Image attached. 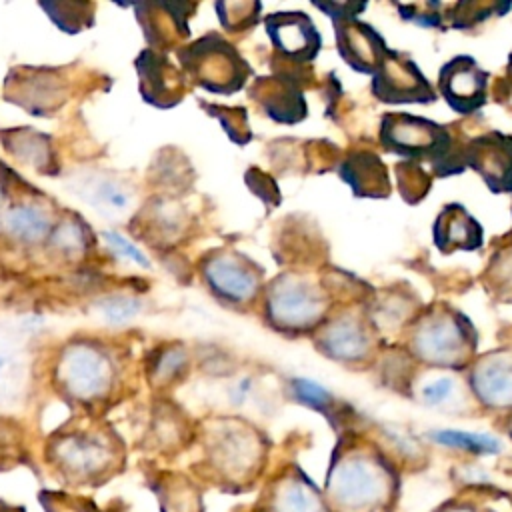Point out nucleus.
Listing matches in <instances>:
<instances>
[{
    "label": "nucleus",
    "instance_id": "f257e3e1",
    "mask_svg": "<svg viewBox=\"0 0 512 512\" xmlns=\"http://www.w3.org/2000/svg\"><path fill=\"white\" fill-rule=\"evenodd\" d=\"M380 144L416 164H430L432 172L440 178L462 174L464 146H456L452 132L428 118L406 114V112H386L380 118L378 130Z\"/></svg>",
    "mask_w": 512,
    "mask_h": 512
},
{
    "label": "nucleus",
    "instance_id": "f03ea898",
    "mask_svg": "<svg viewBox=\"0 0 512 512\" xmlns=\"http://www.w3.org/2000/svg\"><path fill=\"white\" fill-rule=\"evenodd\" d=\"M48 464L70 486H98L122 468L118 440L98 430H70L48 442Z\"/></svg>",
    "mask_w": 512,
    "mask_h": 512
},
{
    "label": "nucleus",
    "instance_id": "7ed1b4c3",
    "mask_svg": "<svg viewBox=\"0 0 512 512\" xmlns=\"http://www.w3.org/2000/svg\"><path fill=\"white\" fill-rule=\"evenodd\" d=\"M474 326L460 312L434 308L420 318L410 334V350L424 364L436 368H462L476 350Z\"/></svg>",
    "mask_w": 512,
    "mask_h": 512
},
{
    "label": "nucleus",
    "instance_id": "20e7f679",
    "mask_svg": "<svg viewBox=\"0 0 512 512\" xmlns=\"http://www.w3.org/2000/svg\"><path fill=\"white\" fill-rule=\"evenodd\" d=\"M326 310V292L296 272L276 276L264 292V316L278 332L298 334L322 326Z\"/></svg>",
    "mask_w": 512,
    "mask_h": 512
},
{
    "label": "nucleus",
    "instance_id": "39448f33",
    "mask_svg": "<svg viewBox=\"0 0 512 512\" xmlns=\"http://www.w3.org/2000/svg\"><path fill=\"white\" fill-rule=\"evenodd\" d=\"M188 76L214 94L242 90L252 74L240 52L220 34L210 32L178 52Z\"/></svg>",
    "mask_w": 512,
    "mask_h": 512
},
{
    "label": "nucleus",
    "instance_id": "423d86ee",
    "mask_svg": "<svg viewBox=\"0 0 512 512\" xmlns=\"http://www.w3.org/2000/svg\"><path fill=\"white\" fill-rule=\"evenodd\" d=\"M390 488L388 468L372 454L348 452L332 462L326 490L334 504L346 510H370Z\"/></svg>",
    "mask_w": 512,
    "mask_h": 512
},
{
    "label": "nucleus",
    "instance_id": "0eeeda50",
    "mask_svg": "<svg viewBox=\"0 0 512 512\" xmlns=\"http://www.w3.org/2000/svg\"><path fill=\"white\" fill-rule=\"evenodd\" d=\"M370 90L384 104H430L438 98L418 64L392 48L372 74Z\"/></svg>",
    "mask_w": 512,
    "mask_h": 512
},
{
    "label": "nucleus",
    "instance_id": "6e6552de",
    "mask_svg": "<svg viewBox=\"0 0 512 512\" xmlns=\"http://www.w3.org/2000/svg\"><path fill=\"white\" fill-rule=\"evenodd\" d=\"M264 28L282 64L302 68L322 48L318 28L304 12H274L264 18Z\"/></svg>",
    "mask_w": 512,
    "mask_h": 512
},
{
    "label": "nucleus",
    "instance_id": "1a4fd4ad",
    "mask_svg": "<svg viewBox=\"0 0 512 512\" xmlns=\"http://www.w3.org/2000/svg\"><path fill=\"white\" fill-rule=\"evenodd\" d=\"M208 288L228 304H248L256 298L262 282L260 268L234 252H216L202 264Z\"/></svg>",
    "mask_w": 512,
    "mask_h": 512
},
{
    "label": "nucleus",
    "instance_id": "9d476101",
    "mask_svg": "<svg viewBox=\"0 0 512 512\" xmlns=\"http://www.w3.org/2000/svg\"><path fill=\"white\" fill-rule=\"evenodd\" d=\"M490 74L472 56L460 54L442 64L438 92L458 114H474L488 100Z\"/></svg>",
    "mask_w": 512,
    "mask_h": 512
},
{
    "label": "nucleus",
    "instance_id": "9b49d317",
    "mask_svg": "<svg viewBox=\"0 0 512 512\" xmlns=\"http://www.w3.org/2000/svg\"><path fill=\"white\" fill-rule=\"evenodd\" d=\"M60 382L72 398L82 402L96 400L112 384V364L104 352L92 346H72L62 356Z\"/></svg>",
    "mask_w": 512,
    "mask_h": 512
},
{
    "label": "nucleus",
    "instance_id": "f8f14e48",
    "mask_svg": "<svg viewBox=\"0 0 512 512\" xmlns=\"http://www.w3.org/2000/svg\"><path fill=\"white\" fill-rule=\"evenodd\" d=\"M464 164L492 194H512V136L490 130L464 144Z\"/></svg>",
    "mask_w": 512,
    "mask_h": 512
},
{
    "label": "nucleus",
    "instance_id": "ddd939ff",
    "mask_svg": "<svg viewBox=\"0 0 512 512\" xmlns=\"http://www.w3.org/2000/svg\"><path fill=\"white\" fill-rule=\"evenodd\" d=\"M300 72L282 68L272 76L256 78L250 86L252 98L264 114L280 124H296L306 118L308 106L300 86Z\"/></svg>",
    "mask_w": 512,
    "mask_h": 512
},
{
    "label": "nucleus",
    "instance_id": "4468645a",
    "mask_svg": "<svg viewBox=\"0 0 512 512\" xmlns=\"http://www.w3.org/2000/svg\"><path fill=\"white\" fill-rule=\"evenodd\" d=\"M332 26L342 60L360 74H374L390 52L380 32L358 18L338 20Z\"/></svg>",
    "mask_w": 512,
    "mask_h": 512
},
{
    "label": "nucleus",
    "instance_id": "2eb2a0df",
    "mask_svg": "<svg viewBox=\"0 0 512 512\" xmlns=\"http://www.w3.org/2000/svg\"><path fill=\"white\" fill-rule=\"evenodd\" d=\"M318 350L338 362H360L370 354L372 338L366 324L352 314L322 324L316 334Z\"/></svg>",
    "mask_w": 512,
    "mask_h": 512
},
{
    "label": "nucleus",
    "instance_id": "dca6fc26",
    "mask_svg": "<svg viewBox=\"0 0 512 512\" xmlns=\"http://www.w3.org/2000/svg\"><path fill=\"white\" fill-rule=\"evenodd\" d=\"M470 388L488 408H512V354L492 352L470 370Z\"/></svg>",
    "mask_w": 512,
    "mask_h": 512
},
{
    "label": "nucleus",
    "instance_id": "f3484780",
    "mask_svg": "<svg viewBox=\"0 0 512 512\" xmlns=\"http://www.w3.org/2000/svg\"><path fill=\"white\" fill-rule=\"evenodd\" d=\"M434 244L442 254L480 250L484 244V230L462 204H446L434 222Z\"/></svg>",
    "mask_w": 512,
    "mask_h": 512
},
{
    "label": "nucleus",
    "instance_id": "a211bd4d",
    "mask_svg": "<svg viewBox=\"0 0 512 512\" xmlns=\"http://www.w3.org/2000/svg\"><path fill=\"white\" fill-rule=\"evenodd\" d=\"M138 72L142 80V96L162 108L174 106L184 96V78L160 54L146 50L140 54Z\"/></svg>",
    "mask_w": 512,
    "mask_h": 512
},
{
    "label": "nucleus",
    "instance_id": "6ab92c4d",
    "mask_svg": "<svg viewBox=\"0 0 512 512\" xmlns=\"http://www.w3.org/2000/svg\"><path fill=\"white\" fill-rule=\"evenodd\" d=\"M340 178L360 198H386L392 192V182L384 162L368 150L350 152L338 166Z\"/></svg>",
    "mask_w": 512,
    "mask_h": 512
},
{
    "label": "nucleus",
    "instance_id": "aec40b11",
    "mask_svg": "<svg viewBox=\"0 0 512 512\" xmlns=\"http://www.w3.org/2000/svg\"><path fill=\"white\" fill-rule=\"evenodd\" d=\"M270 512H326L320 494L304 478H284L272 498Z\"/></svg>",
    "mask_w": 512,
    "mask_h": 512
},
{
    "label": "nucleus",
    "instance_id": "412c9836",
    "mask_svg": "<svg viewBox=\"0 0 512 512\" xmlns=\"http://www.w3.org/2000/svg\"><path fill=\"white\" fill-rule=\"evenodd\" d=\"M6 228L22 242H38L50 232V220L36 206H14L6 214Z\"/></svg>",
    "mask_w": 512,
    "mask_h": 512
},
{
    "label": "nucleus",
    "instance_id": "4be33fe9",
    "mask_svg": "<svg viewBox=\"0 0 512 512\" xmlns=\"http://www.w3.org/2000/svg\"><path fill=\"white\" fill-rule=\"evenodd\" d=\"M512 8L510 2H456L448 6L446 18L450 20L448 26L458 30H468L478 26L480 22L492 16H504Z\"/></svg>",
    "mask_w": 512,
    "mask_h": 512
},
{
    "label": "nucleus",
    "instance_id": "5701e85b",
    "mask_svg": "<svg viewBox=\"0 0 512 512\" xmlns=\"http://www.w3.org/2000/svg\"><path fill=\"white\" fill-rule=\"evenodd\" d=\"M394 174H396L398 192L408 204H418L422 198H426L432 186V178L430 174H426L424 166L402 160L394 166Z\"/></svg>",
    "mask_w": 512,
    "mask_h": 512
},
{
    "label": "nucleus",
    "instance_id": "b1692460",
    "mask_svg": "<svg viewBox=\"0 0 512 512\" xmlns=\"http://www.w3.org/2000/svg\"><path fill=\"white\" fill-rule=\"evenodd\" d=\"M430 438L438 444L460 448L474 454H496L500 450V442L494 436L478 434V432H462V430H434Z\"/></svg>",
    "mask_w": 512,
    "mask_h": 512
},
{
    "label": "nucleus",
    "instance_id": "393cba45",
    "mask_svg": "<svg viewBox=\"0 0 512 512\" xmlns=\"http://www.w3.org/2000/svg\"><path fill=\"white\" fill-rule=\"evenodd\" d=\"M220 24L228 32H244L258 24L260 20V2H216L214 4Z\"/></svg>",
    "mask_w": 512,
    "mask_h": 512
},
{
    "label": "nucleus",
    "instance_id": "a878e982",
    "mask_svg": "<svg viewBox=\"0 0 512 512\" xmlns=\"http://www.w3.org/2000/svg\"><path fill=\"white\" fill-rule=\"evenodd\" d=\"M488 288L502 300L512 302V242L504 244L488 262Z\"/></svg>",
    "mask_w": 512,
    "mask_h": 512
},
{
    "label": "nucleus",
    "instance_id": "bb28decb",
    "mask_svg": "<svg viewBox=\"0 0 512 512\" xmlns=\"http://www.w3.org/2000/svg\"><path fill=\"white\" fill-rule=\"evenodd\" d=\"M206 110H210V114L218 118V122L222 124L230 140H234L238 146H244L252 140V130H250L244 108H226V106L206 104Z\"/></svg>",
    "mask_w": 512,
    "mask_h": 512
},
{
    "label": "nucleus",
    "instance_id": "cd10ccee",
    "mask_svg": "<svg viewBox=\"0 0 512 512\" xmlns=\"http://www.w3.org/2000/svg\"><path fill=\"white\" fill-rule=\"evenodd\" d=\"M402 20H410L424 28H446L444 10L448 4L442 2H416V4H396Z\"/></svg>",
    "mask_w": 512,
    "mask_h": 512
},
{
    "label": "nucleus",
    "instance_id": "c85d7f7f",
    "mask_svg": "<svg viewBox=\"0 0 512 512\" xmlns=\"http://www.w3.org/2000/svg\"><path fill=\"white\" fill-rule=\"evenodd\" d=\"M88 192H90V196H86V198L98 208L124 210V206L128 204L126 190L112 180H98L96 184L88 186Z\"/></svg>",
    "mask_w": 512,
    "mask_h": 512
},
{
    "label": "nucleus",
    "instance_id": "c756f323",
    "mask_svg": "<svg viewBox=\"0 0 512 512\" xmlns=\"http://www.w3.org/2000/svg\"><path fill=\"white\" fill-rule=\"evenodd\" d=\"M100 312L104 314V318L112 324H124L128 320H132L138 310H140V302L136 298L130 296H108L104 300H100L98 304Z\"/></svg>",
    "mask_w": 512,
    "mask_h": 512
},
{
    "label": "nucleus",
    "instance_id": "7c9ffc66",
    "mask_svg": "<svg viewBox=\"0 0 512 512\" xmlns=\"http://www.w3.org/2000/svg\"><path fill=\"white\" fill-rule=\"evenodd\" d=\"M246 184L268 206V210L276 208L282 202V196H280V190L276 186V180L270 174H264L258 168H250L246 172Z\"/></svg>",
    "mask_w": 512,
    "mask_h": 512
},
{
    "label": "nucleus",
    "instance_id": "2f4dec72",
    "mask_svg": "<svg viewBox=\"0 0 512 512\" xmlns=\"http://www.w3.org/2000/svg\"><path fill=\"white\" fill-rule=\"evenodd\" d=\"M292 390H294V396L298 402H302L314 410H324L326 406L332 404V396L318 382H312L306 378H296V380H292Z\"/></svg>",
    "mask_w": 512,
    "mask_h": 512
},
{
    "label": "nucleus",
    "instance_id": "473e14b6",
    "mask_svg": "<svg viewBox=\"0 0 512 512\" xmlns=\"http://www.w3.org/2000/svg\"><path fill=\"white\" fill-rule=\"evenodd\" d=\"M186 366V354L182 348H170V350H164L156 364H154V374L160 382L164 380H172L178 372H182V368Z\"/></svg>",
    "mask_w": 512,
    "mask_h": 512
},
{
    "label": "nucleus",
    "instance_id": "72a5a7b5",
    "mask_svg": "<svg viewBox=\"0 0 512 512\" xmlns=\"http://www.w3.org/2000/svg\"><path fill=\"white\" fill-rule=\"evenodd\" d=\"M102 236L106 238V242H108L110 246H114L116 252H120L122 256H126V258L132 260L134 264H138V266H142V268H148V266H150V262H148V258L144 256V252H142L136 244H132L128 238H124L122 234H118V232H114V230H106Z\"/></svg>",
    "mask_w": 512,
    "mask_h": 512
},
{
    "label": "nucleus",
    "instance_id": "f704fd0d",
    "mask_svg": "<svg viewBox=\"0 0 512 512\" xmlns=\"http://www.w3.org/2000/svg\"><path fill=\"white\" fill-rule=\"evenodd\" d=\"M44 508L46 512H92L86 504L90 502H82L78 498L66 496V494H54V492H44L42 496Z\"/></svg>",
    "mask_w": 512,
    "mask_h": 512
},
{
    "label": "nucleus",
    "instance_id": "c9c22d12",
    "mask_svg": "<svg viewBox=\"0 0 512 512\" xmlns=\"http://www.w3.org/2000/svg\"><path fill=\"white\" fill-rule=\"evenodd\" d=\"M316 8L326 12L332 22L338 20H348V18H358V14L366 8V2H312Z\"/></svg>",
    "mask_w": 512,
    "mask_h": 512
},
{
    "label": "nucleus",
    "instance_id": "e433bc0d",
    "mask_svg": "<svg viewBox=\"0 0 512 512\" xmlns=\"http://www.w3.org/2000/svg\"><path fill=\"white\" fill-rule=\"evenodd\" d=\"M452 392V382L446 378V380H438V382H432L428 384L424 390H422V396L426 398L428 404H438L442 400H446Z\"/></svg>",
    "mask_w": 512,
    "mask_h": 512
},
{
    "label": "nucleus",
    "instance_id": "4c0bfd02",
    "mask_svg": "<svg viewBox=\"0 0 512 512\" xmlns=\"http://www.w3.org/2000/svg\"><path fill=\"white\" fill-rule=\"evenodd\" d=\"M504 94L506 96H512V52L508 56V62H506V68H504Z\"/></svg>",
    "mask_w": 512,
    "mask_h": 512
},
{
    "label": "nucleus",
    "instance_id": "58836bf2",
    "mask_svg": "<svg viewBox=\"0 0 512 512\" xmlns=\"http://www.w3.org/2000/svg\"><path fill=\"white\" fill-rule=\"evenodd\" d=\"M444 512H480V510L470 508V506H452V508H446Z\"/></svg>",
    "mask_w": 512,
    "mask_h": 512
},
{
    "label": "nucleus",
    "instance_id": "ea45409f",
    "mask_svg": "<svg viewBox=\"0 0 512 512\" xmlns=\"http://www.w3.org/2000/svg\"><path fill=\"white\" fill-rule=\"evenodd\" d=\"M4 364H6V358L0 354V372H2V368H4Z\"/></svg>",
    "mask_w": 512,
    "mask_h": 512
}]
</instances>
